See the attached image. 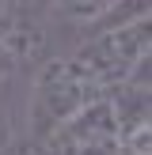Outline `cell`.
Returning <instances> with one entry per match:
<instances>
[{
	"label": "cell",
	"instance_id": "cell-7",
	"mask_svg": "<svg viewBox=\"0 0 152 155\" xmlns=\"http://www.w3.org/2000/svg\"><path fill=\"white\" fill-rule=\"evenodd\" d=\"M133 83H144V87H152V45H148V53L141 57V64L133 68V76H129Z\"/></svg>",
	"mask_w": 152,
	"mask_h": 155
},
{
	"label": "cell",
	"instance_id": "cell-8",
	"mask_svg": "<svg viewBox=\"0 0 152 155\" xmlns=\"http://www.w3.org/2000/svg\"><path fill=\"white\" fill-rule=\"evenodd\" d=\"M12 64H15V53H12V45L0 38V76H8V72H12Z\"/></svg>",
	"mask_w": 152,
	"mask_h": 155
},
{
	"label": "cell",
	"instance_id": "cell-6",
	"mask_svg": "<svg viewBox=\"0 0 152 155\" xmlns=\"http://www.w3.org/2000/svg\"><path fill=\"white\" fill-rule=\"evenodd\" d=\"M122 155H152V117L122 133Z\"/></svg>",
	"mask_w": 152,
	"mask_h": 155
},
{
	"label": "cell",
	"instance_id": "cell-5",
	"mask_svg": "<svg viewBox=\"0 0 152 155\" xmlns=\"http://www.w3.org/2000/svg\"><path fill=\"white\" fill-rule=\"evenodd\" d=\"M53 12L72 27H99L122 0H50Z\"/></svg>",
	"mask_w": 152,
	"mask_h": 155
},
{
	"label": "cell",
	"instance_id": "cell-3",
	"mask_svg": "<svg viewBox=\"0 0 152 155\" xmlns=\"http://www.w3.org/2000/svg\"><path fill=\"white\" fill-rule=\"evenodd\" d=\"M34 155H122V129L106 95L57 125L50 136L34 140Z\"/></svg>",
	"mask_w": 152,
	"mask_h": 155
},
{
	"label": "cell",
	"instance_id": "cell-2",
	"mask_svg": "<svg viewBox=\"0 0 152 155\" xmlns=\"http://www.w3.org/2000/svg\"><path fill=\"white\" fill-rule=\"evenodd\" d=\"M148 45H152V15H141V19L91 30L88 42L76 49V57L95 72V80L103 87H114V83H126L133 76V68L141 64Z\"/></svg>",
	"mask_w": 152,
	"mask_h": 155
},
{
	"label": "cell",
	"instance_id": "cell-1",
	"mask_svg": "<svg viewBox=\"0 0 152 155\" xmlns=\"http://www.w3.org/2000/svg\"><path fill=\"white\" fill-rule=\"evenodd\" d=\"M106 87L95 80L88 64L80 57H53L38 68L34 83H30V98H27V133L30 140L50 136L57 125H65L68 117L91 106L95 98H103Z\"/></svg>",
	"mask_w": 152,
	"mask_h": 155
},
{
	"label": "cell",
	"instance_id": "cell-4",
	"mask_svg": "<svg viewBox=\"0 0 152 155\" xmlns=\"http://www.w3.org/2000/svg\"><path fill=\"white\" fill-rule=\"evenodd\" d=\"M106 102H110L122 133L152 117V87H144V83H133V80L114 83V87H106Z\"/></svg>",
	"mask_w": 152,
	"mask_h": 155
}]
</instances>
